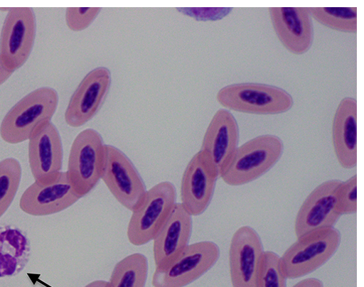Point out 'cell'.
I'll list each match as a JSON object with an SVG mask.
<instances>
[{
	"instance_id": "f1b7e54d",
	"label": "cell",
	"mask_w": 364,
	"mask_h": 287,
	"mask_svg": "<svg viewBox=\"0 0 364 287\" xmlns=\"http://www.w3.org/2000/svg\"><path fill=\"white\" fill-rule=\"evenodd\" d=\"M14 72L10 71L0 60V86L4 84L12 75Z\"/></svg>"
},
{
	"instance_id": "8992f818",
	"label": "cell",
	"mask_w": 364,
	"mask_h": 287,
	"mask_svg": "<svg viewBox=\"0 0 364 287\" xmlns=\"http://www.w3.org/2000/svg\"><path fill=\"white\" fill-rule=\"evenodd\" d=\"M220 256V247L213 242L204 241L189 244L168 264L155 269L152 286L186 287L210 270Z\"/></svg>"
},
{
	"instance_id": "5b68a950",
	"label": "cell",
	"mask_w": 364,
	"mask_h": 287,
	"mask_svg": "<svg viewBox=\"0 0 364 287\" xmlns=\"http://www.w3.org/2000/svg\"><path fill=\"white\" fill-rule=\"evenodd\" d=\"M105 146L100 132L93 129L82 131L73 141L67 173L80 198L92 192L102 178Z\"/></svg>"
},
{
	"instance_id": "52a82bcc",
	"label": "cell",
	"mask_w": 364,
	"mask_h": 287,
	"mask_svg": "<svg viewBox=\"0 0 364 287\" xmlns=\"http://www.w3.org/2000/svg\"><path fill=\"white\" fill-rule=\"evenodd\" d=\"M176 188L170 182L160 183L146 191L129 222V242L141 246L153 241L176 203Z\"/></svg>"
},
{
	"instance_id": "ffe728a7",
	"label": "cell",
	"mask_w": 364,
	"mask_h": 287,
	"mask_svg": "<svg viewBox=\"0 0 364 287\" xmlns=\"http://www.w3.org/2000/svg\"><path fill=\"white\" fill-rule=\"evenodd\" d=\"M31 240L28 234L13 224H0V278L22 272L31 259Z\"/></svg>"
},
{
	"instance_id": "cb8c5ba5",
	"label": "cell",
	"mask_w": 364,
	"mask_h": 287,
	"mask_svg": "<svg viewBox=\"0 0 364 287\" xmlns=\"http://www.w3.org/2000/svg\"><path fill=\"white\" fill-rule=\"evenodd\" d=\"M287 278L282 267L280 256L264 251L257 279V287H287Z\"/></svg>"
},
{
	"instance_id": "ba28073f",
	"label": "cell",
	"mask_w": 364,
	"mask_h": 287,
	"mask_svg": "<svg viewBox=\"0 0 364 287\" xmlns=\"http://www.w3.org/2000/svg\"><path fill=\"white\" fill-rule=\"evenodd\" d=\"M36 31V16L32 8H13L7 13L0 34V60L12 72L28 60Z\"/></svg>"
},
{
	"instance_id": "e0dca14e",
	"label": "cell",
	"mask_w": 364,
	"mask_h": 287,
	"mask_svg": "<svg viewBox=\"0 0 364 287\" xmlns=\"http://www.w3.org/2000/svg\"><path fill=\"white\" fill-rule=\"evenodd\" d=\"M271 22L279 40L291 54L306 53L314 41L312 17L308 8H271Z\"/></svg>"
},
{
	"instance_id": "83f0119b",
	"label": "cell",
	"mask_w": 364,
	"mask_h": 287,
	"mask_svg": "<svg viewBox=\"0 0 364 287\" xmlns=\"http://www.w3.org/2000/svg\"><path fill=\"white\" fill-rule=\"evenodd\" d=\"M292 287H323V284L318 278H308L300 281Z\"/></svg>"
},
{
	"instance_id": "2e32d148",
	"label": "cell",
	"mask_w": 364,
	"mask_h": 287,
	"mask_svg": "<svg viewBox=\"0 0 364 287\" xmlns=\"http://www.w3.org/2000/svg\"><path fill=\"white\" fill-rule=\"evenodd\" d=\"M218 179L205 156L200 151L188 163L181 183L180 203L191 215H201L209 207Z\"/></svg>"
},
{
	"instance_id": "4316f807",
	"label": "cell",
	"mask_w": 364,
	"mask_h": 287,
	"mask_svg": "<svg viewBox=\"0 0 364 287\" xmlns=\"http://www.w3.org/2000/svg\"><path fill=\"white\" fill-rule=\"evenodd\" d=\"M179 13L189 16L197 21L201 22H215L220 21L228 16L234 11L232 8H215V9H178Z\"/></svg>"
},
{
	"instance_id": "d4e9b609",
	"label": "cell",
	"mask_w": 364,
	"mask_h": 287,
	"mask_svg": "<svg viewBox=\"0 0 364 287\" xmlns=\"http://www.w3.org/2000/svg\"><path fill=\"white\" fill-rule=\"evenodd\" d=\"M337 210L341 216L357 211V175L342 182L337 194Z\"/></svg>"
},
{
	"instance_id": "7a4b0ae2",
	"label": "cell",
	"mask_w": 364,
	"mask_h": 287,
	"mask_svg": "<svg viewBox=\"0 0 364 287\" xmlns=\"http://www.w3.org/2000/svg\"><path fill=\"white\" fill-rule=\"evenodd\" d=\"M284 143L277 136L255 137L238 148L220 178L230 186L250 183L269 172L281 159Z\"/></svg>"
},
{
	"instance_id": "4fadbf2b",
	"label": "cell",
	"mask_w": 364,
	"mask_h": 287,
	"mask_svg": "<svg viewBox=\"0 0 364 287\" xmlns=\"http://www.w3.org/2000/svg\"><path fill=\"white\" fill-rule=\"evenodd\" d=\"M63 146L58 128L52 121L41 125L29 140V164L35 182L48 184L62 172Z\"/></svg>"
},
{
	"instance_id": "277c9868",
	"label": "cell",
	"mask_w": 364,
	"mask_h": 287,
	"mask_svg": "<svg viewBox=\"0 0 364 287\" xmlns=\"http://www.w3.org/2000/svg\"><path fill=\"white\" fill-rule=\"evenodd\" d=\"M341 240V233L335 227L318 229L297 238L280 257L287 279L304 276L320 268L336 253Z\"/></svg>"
},
{
	"instance_id": "44dd1931",
	"label": "cell",
	"mask_w": 364,
	"mask_h": 287,
	"mask_svg": "<svg viewBox=\"0 0 364 287\" xmlns=\"http://www.w3.org/2000/svg\"><path fill=\"white\" fill-rule=\"evenodd\" d=\"M148 270L146 256L130 254L114 266L107 287H145Z\"/></svg>"
},
{
	"instance_id": "484cf974",
	"label": "cell",
	"mask_w": 364,
	"mask_h": 287,
	"mask_svg": "<svg viewBox=\"0 0 364 287\" xmlns=\"http://www.w3.org/2000/svg\"><path fill=\"white\" fill-rule=\"evenodd\" d=\"M102 11L99 8H69L66 10L65 22L73 32H82L88 28Z\"/></svg>"
},
{
	"instance_id": "f546056e",
	"label": "cell",
	"mask_w": 364,
	"mask_h": 287,
	"mask_svg": "<svg viewBox=\"0 0 364 287\" xmlns=\"http://www.w3.org/2000/svg\"><path fill=\"white\" fill-rule=\"evenodd\" d=\"M108 281H104V280H97L90 282L87 285H86L85 287H107V286Z\"/></svg>"
},
{
	"instance_id": "30bf717a",
	"label": "cell",
	"mask_w": 364,
	"mask_h": 287,
	"mask_svg": "<svg viewBox=\"0 0 364 287\" xmlns=\"http://www.w3.org/2000/svg\"><path fill=\"white\" fill-rule=\"evenodd\" d=\"M239 140V125L234 114L225 109L218 110L206 129L200 151L218 178L233 159Z\"/></svg>"
},
{
	"instance_id": "5bb4252c",
	"label": "cell",
	"mask_w": 364,
	"mask_h": 287,
	"mask_svg": "<svg viewBox=\"0 0 364 287\" xmlns=\"http://www.w3.org/2000/svg\"><path fill=\"white\" fill-rule=\"evenodd\" d=\"M112 84V75L106 67L92 70L73 94L65 113L71 127H80L90 121L101 107Z\"/></svg>"
},
{
	"instance_id": "7c38bea8",
	"label": "cell",
	"mask_w": 364,
	"mask_h": 287,
	"mask_svg": "<svg viewBox=\"0 0 364 287\" xmlns=\"http://www.w3.org/2000/svg\"><path fill=\"white\" fill-rule=\"evenodd\" d=\"M341 183L338 180L324 182L306 198L295 220L297 238L318 229L334 227L341 217L337 210V194Z\"/></svg>"
},
{
	"instance_id": "3957f363",
	"label": "cell",
	"mask_w": 364,
	"mask_h": 287,
	"mask_svg": "<svg viewBox=\"0 0 364 287\" xmlns=\"http://www.w3.org/2000/svg\"><path fill=\"white\" fill-rule=\"evenodd\" d=\"M218 102L229 111L257 115H277L289 111L292 96L284 89L267 84L244 82L223 87Z\"/></svg>"
},
{
	"instance_id": "d6986e66",
	"label": "cell",
	"mask_w": 364,
	"mask_h": 287,
	"mask_svg": "<svg viewBox=\"0 0 364 287\" xmlns=\"http://www.w3.org/2000/svg\"><path fill=\"white\" fill-rule=\"evenodd\" d=\"M332 142L340 166L346 170L357 165V101L347 97L339 102L332 123Z\"/></svg>"
},
{
	"instance_id": "7402d4cb",
	"label": "cell",
	"mask_w": 364,
	"mask_h": 287,
	"mask_svg": "<svg viewBox=\"0 0 364 287\" xmlns=\"http://www.w3.org/2000/svg\"><path fill=\"white\" fill-rule=\"evenodd\" d=\"M312 18L321 25L337 32L355 34L356 8H310Z\"/></svg>"
},
{
	"instance_id": "6da1fadb",
	"label": "cell",
	"mask_w": 364,
	"mask_h": 287,
	"mask_svg": "<svg viewBox=\"0 0 364 287\" xmlns=\"http://www.w3.org/2000/svg\"><path fill=\"white\" fill-rule=\"evenodd\" d=\"M58 104V93L53 87L31 92L6 114L0 124V136L11 145L30 140L41 125L51 121Z\"/></svg>"
},
{
	"instance_id": "9c48e42d",
	"label": "cell",
	"mask_w": 364,
	"mask_h": 287,
	"mask_svg": "<svg viewBox=\"0 0 364 287\" xmlns=\"http://www.w3.org/2000/svg\"><path fill=\"white\" fill-rule=\"evenodd\" d=\"M101 180L117 201L131 212L139 206L147 191L130 159L119 149L109 145L105 146Z\"/></svg>"
},
{
	"instance_id": "ac0fdd59",
	"label": "cell",
	"mask_w": 364,
	"mask_h": 287,
	"mask_svg": "<svg viewBox=\"0 0 364 287\" xmlns=\"http://www.w3.org/2000/svg\"><path fill=\"white\" fill-rule=\"evenodd\" d=\"M192 232L193 216L176 202L153 239L156 268L166 266L183 251L189 245Z\"/></svg>"
},
{
	"instance_id": "603a6c76",
	"label": "cell",
	"mask_w": 364,
	"mask_h": 287,
	"mask_svg": "<svg viewBox=\"0 0 364 287\" xmlns=\"http://www.w3.org/2000/svg\"><path fill=\"white\" fill-rule=\"evenodd\" d=\"M23 175L20 162L7 158L0 162V218L8 211L19 190Z\"/></svg>"
},
{
	"instance_id": "9a60e30c",
	"label": "cell",
	"mask_w": 364,
	"mask_h": 287,
	"mask_svg": "<svg viewBox=\"0 0 364 287\" xmlns=\"http://www.w3.org/2000/svg\"><path fill=\"white\" fill-rule=\"evenodd\" d=\"M80 199L67 172H61L51 183L35 182L30 186L21 198L20 207L31 216H48L68 209Z\"/></svg>"
},
{
	"instance_id": "8fae6325",
	"label": "cell",
	"mask_w": 364,
	"mask_h": 287,
	"mask_svg": "<svg viewBox=\"0 0 364 287\" xmlns=\"http://www.w3.org/2000/svg\"><path fill=\"white\" fill-rule=\"evenodd\" d=\"M264 254L261 237L255 229L243 226L235 232L229 253L232 287H257Z\"/></svg>"
}]
</instances>
